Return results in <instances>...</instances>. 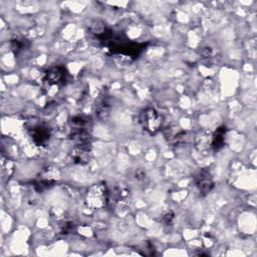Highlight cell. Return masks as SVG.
Here are the masks:
<instances>
[{
	"mask_svg": "<svg viewBox=\"0 0 257 257\" xmlns=\"http://www.w3.org/2000/svg\"><path fill=\"white\" fill-rule=\"evenodd\" d=\"M28 135L36 146L44 147L50 140L51 130L45 123H38L28 130Z\"/></svg>",
	"mask_w": 257,
	"mask_h": 257,
	"instance_id": "5b68a950",
	"label": "cell"
},
{
	"mask_svg": "<svg viewBox=\"0 0 257 257\" xmlns=\"http://www.w3.org/2000/svg\"><path fill=\"white\" fill-rule=\"evenodd\" d=\"M213 143V133L207 130H202L198 132L194 139L195 148L202 154H206L212 151Z\"/></svg>",
	"mask_w": 257,
	"mask_h": 257,
	"instance_id": "52a82bcc",
	"label": "cell"
},
{
	"mask_svg": "<svg viewBox=\"0 0 257 257\" xmlns=\"http://www.w3.org/2000/svg\"><path fill=\"white\" fill-rule=\"evenodd\" d=\"M109 197V191L105 184H96L88 190L86 204L92 210H99L108 204Z\"/></svg>",
	"mask_w": 257,
	"mask_h": 257,
	"instance_id": "3957f363",
	"label": "cell"
},
{
	"mask_svg": "<svg viewBox=\"0 0 257 257\" xmlns=\"http://www.w3.org/2000/svg\"><path fill=\"white\" fill-rule=\"evenodd\" d=\"M110 112V103L107 97H101L95 105V114L99 119H105Z\"/></svg>",
	"mask_w": 257,
	"mask_h": 257,
	"instance_id": "30bf717a",
	"label": "cell"
},
{
	"mask_svg": "<svg viewBox=\"0 0 257 257\" xmlns=\"http://www.w3.org/2000/svg\"><path fill=\"white\" fill-rule=\"evenodd\" d=\"M71 158L73 163L78 165H86L91 159V147L90 144L75 145L72 150Z\"/></svg>",
	"mask_w": 257,
	"mask_h": 257,
	"instance_id": "ba28073f",
	"label": "cell"
},
{
	"mask_svg": "<svg viewBox=\"0 0 257 257\" xmlns=\"http://www.w3.org/2000/svg\"><path fill=\"white\" fill-rule=\"evenodd\" d=\"M140 123L149 134H156L163 124L162 114L153 107L145 108L140 114Z\"/></svg>",
	"mask_w": 257,
	"mask_h": 257,
	"instance_id": "277c9868",
	"label": "cell"
},
{
	"mask_svg": "<svg viewBox=\"0 0 257 257\" xmlns=\"http://www.w3.org/2000/svg\"><path fill=\"white\" fill-rule=\"evenodd\" d=\"M67 80V71L61 66H53L45 71L42 81L45 92L49 95L56 93L61 87H63Z\"/></svg>",
	"mask_w": 257,
	"mask_h": 257,
	"instance_id": "6da1fadb",
	"label": "cell"
},
{
	"mask_svg": "<svg viewBox=\"0 0 257 257\" xmlns=\"http://www.w3.org/2000/svg\"><path fill=\"white\" fill-rule=\"evenodd\" d=\"M195 184L198 188L200 194L206 195L208 194L214 187V182L211 177V174L208 170L202 169L195 176Z\"/></svg>",
	"mask_w": 257,
	"mask_h": 257,
	"instance_id": "8992f818",
	"label": "cell"
},
{
	"mask_svg": "<svg viewBox=\"0 0 257 257\" xmlns=\"http://www.w3.org/2000/svg\"><path fill=\"white\" fill-rule=\"evenodd\" d=\"M30 47V42L22 37H16L11 40V50L14 54H19Z\"/></svg>",
	"mask_w": 257,
	"mask_h": 257,
	"instance_id": "8fae6325",
	"label": "cell"
},
{
	"mask_svg": "<svg viewBox=\"0 0 257 257\" xmlns=\"http://www.w3.org/2000/svg\"><path fill=\"white\" fill-rule=\"evenodd\" d=\"M55 180H53L52 178H41L40 180H38L37 182L34 183V188L36 191L38 192H42L44 190L49 189L50 187H52L55 184Z\"/></svg>",
	"mask_w": 257,
	"mask_h": 257,
	"instance_id": "7c38bea8",
	"label": "cell"
},
{
	"mask_svg": "<svg viewBox=\"0 0 257 257\" xmlns=\"http://www.w3.org/2000/svg\"><path fill=\"white\" fill-rule=\"evenodd\" d=\"M70 138L75 145L90 144V121L83 116H74L70 120Z\"/></svg>",
	"mask_w": 257,
	"mask_h": 257,
	"instance_id": "7a4b0ae2",
	"label": "cell"
},
{
	"mask_svg": "<svg viewBox=\"0 0 257 257\" xmlns=\"http://www.w3.org/2000/svg\"><path fill=\"white\" fill-rule=\"evenodd\" d=\"M173 219H174V213H173L172 211L167 212V213L164 215V217H163V220H164L167 224H171L172 221H173Z\"/></svg>",
	"mask_w": 257,
	"mask_h": 257,
	"instance_id": "4fadbf2b",
	"label": "cell"
},
{
	"mask_svg": "<svg viewBox=\"0 0 257 257\" xmlns=\"http://www.w3.org/2000/svg\"><path fill=\"white\" fill-rule=\"evenodd\" d=\"M227 128L226 126H220L213 134V143H212V151L218 152L225 145V137H226Z\"/></svg>",
	"mask_w": 257,
	"mask_h": 257,
	"instance_id": "9c48e42d",
	"label": "cell"
}]
</instances>
